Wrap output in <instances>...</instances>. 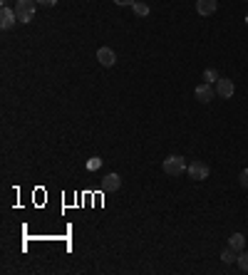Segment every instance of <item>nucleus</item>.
<instances>
[{"label": "nucleus", "instance_id": "nucleus-7", "mask_svg": "<svg viewBox=\"0 0 248 275\" xmlns=\"http://www.w3.org/2000/svg\"><path fill=\"white\" fill-rule=\"evenodd\" d=\"M214 92H216V90H214L209 82H204V85H199V87L194 90V94H196V99H199V102H204V104H206V102H211V99H214Z\"/></svg>", "mask_w": 248, "mask_h": 275}, {"label": "nucleus", "instance_id": "nucleus-3", "mask_svg": "<svg viewBox=\"0 0 248 275\" xmlns=\"http://www.w3.org/2000/svg\"><path fill=\"white\" fill-rule=\"evenodd\" d=\"M186 174H189L194 181H204V179H209V174H211V166H209L206 161H194V164H189Z\"/></svg>", "mask_w": 248, "mask_h": 275}, {"label": "nucleus", "instance_id": "nucleus-2", "mask_svg": "<svg viewBox=\"0 0 248 275\" xmlns=\"http://www.w3.org/2000/svg\"><path fill=\"white\" fill-rule=\"evenodd\" d=\"M35 8H37V0H18L15 3L18 23H30L32 18H35Z\"/></svg>", "mask_w": 248, "mask_h": 275}, {"label": "nucleus", "instance_id": "nucleus-14", "mask_svg": "<svg viewBox=\"0 0 248 275\" xmlns=\"http://www.w3.org/2000/svg\"><path fill=\"white\" fill-rule=\"evenodd\" d=\"M236 258H238V255H236V250H233V248H226V250L221 253V260H223V263H233Z\"/></svg>", "mask_w": 248, "mask_h": 275}, {"label": "nucleus", "instance_id": "nucleus-17", "mask_svg": "<svg viewBox=\"0 0 248 275\" xmlns=\"http://www.w3.org/2000/svg\"><path fill=\"white\" fill-rule=\"evenodd\" d=\"M57 0H37V5H42V8H52Z\"/></svg>", "mask_w": 248, "mask_h": 275}, {"label": "nucleus", "instance_id": "nucleus-6", "mask_svg": "<svg viewBox=\"0 0 248 275\" xmlns=\"http://www.w3.org/2000/svg\"><path fill=\"white\" fill-rule=\"evenodd\" d=\"M97 60H99V64H104V67H112L117 62V55H114L112 47H99L97 50Z\"/></svg>", "mask_w": 248, "mask_h": 275}, {"label": "nucleus", "instance_id": "nucleus-1", "mask_svg": "<svg viewBox=\"0 0 248 275\" xmlns=\"http://www.w3.org/2000/svg\"><path fill=\"white\" fill-rule=\"evenodd\" d=\"M164 174H169V176H181V174H186V159L184 156H179V154H174V156H166L164 159Z\"/></svg>", "mask_w": 248, "mask_h": 275}, {"label": "nucleus", "instance_id": "nucleus-15", "mask_svg": "<svg viewBox=\"0 0 248 275\" xmlns=\"http://www.w3.org/2000/svg\"><path fill=\"white\" fill-rule=\"evenodd\" d=\"M238 181H241V186H243V188H248V169H243V171H241Z\"/></svg>", "mask_w": 248, "mask_h": 275}, {"label": "nucleus", "instance_id": "nucleus-19", "mask_svg": "<svg viewBox=\"0 0 248 275\" xmlns=\"http://www.w3.org/2000/svg\"><path fill=\"white\" fill-rule=\"evenodd\" d=\"M246 23H248V15H246Z\"/></svg>", "mask_w": 248, "mask_h": 275}, {"label": "nucleus", "instance_id": "nucleus-16", "mask_svg": "<svg viewBox=\"0 0 248 275\" xmlns=\"http://www.w3.org/2000/svg\"><path fill=\"white\" fill-rule=\"evenodd\" d=\"M99 166H102V159H97V156H94L92 161L87 164V169H99Z\"/></svg>", "mask_w": 248, "mask_h": 275}, {"label": "nucleus", "instance_id": "nucleus-11", "mask_svg": "<svg viewBox=\"0 0 248 275\" xmlns=\"http://www.w3.org/2000/svg\"><path fill=\"white\" fill-rule=\"evenodd\" d=\"M132 8H134V15H139V18H147V15H149V5L142 3V0H137Z\"/></svg>", "mask_w": 248, "mask_h": 275}, {"label": "nucleus", "instance_id": "nucleus-8", "mask_svg": "<svg viewBox=\"0 0 248 275\" xmlns=\"http://www.w3.org/2000/svg\"><path fill=\"white\" fill-rule=\"evenodd\" d=\"M15 20H18V15H15L10 8L3 5V10H0V28H3V30H10V28L15 25Z\"/></svg>", "mask_w": 248, "mask_h": 275}, {"label": "nucleus", "instance_id": "nucleus-13", "mask_svg": "<svg viewBox=\"0 0 248 275\" xmlns=\"http://www.w3.org/2000/svg\"><path fill=\"white\" fill-rule=\"evenodd\" d=\"M204 80H206L209 85H214V82H218V80H221V75H218L216 70H211V67H209V70L204 72Z\"/></svg>", "mask_w": 248, "mask_h": 275}, {"label": "nucleus", "instance_id": "nucleus-5", "mask_svg": "<svg viewBox=\"0 0 248 275\" xmlns=\"http://www.w3.org/2000/svg\"><path fill=\"white\" fill-rule=\"evenodd\" d=\"M218 8L216 0H196V13L201 15V18H209V15H214Z\"/></svg>", "mask_w": 248, "mask_h": 275}, {"label": "nucleus", "instance_id": "nucleus-4", "mask_svg": "<svg viewBox=\"0 0 248 275\" xmlns=\"http://www.w3.org/2000/svg\"><path fill=\"white\" fill-rule=\"evenodd\" d=\"M233 92H236V85H233V80H228V77H221L216 82V94L221 99H231L233 97Z\"/></svg>", "mask_w": 248, "mask_h": 275}, {"label": "nucleus", "instance_id": "nucleus-9", "mask_svg": "<svg viewBox=\"0 0 248 275\" xmlns=\"http://www.w3.org/2000/svg\"><path fill=\"white\" fill-rule=\"evenodd\" d=\"M122 186V176L119 174H107L102 179V191H117Z\"/></svg>", "mask_w": 248, "mask_h": 275}, {"label": "nucleus", "instance_id": "nucleus-18", "mask_svg": "<svg viewBox=\"0 0 248 275\" xmlns=\"http://www.w3.org/2000/svg\"><path fill=\"white\" fill-rule=\"evenodd\" d=\"M114 3H117V5H134L137 0H114Z\"/></svg>", "mask_w": 248, "mask_h": 275}, {"label": "nucleus", "instance_id": "nucleus-10", "mask_svg": "<svg viewBox=\"0 0 248 275\" xmlns=\"http://www.w3.org/2000/svg\"><path fill=\"white\" fill-rule=\"evenodd\" d=\"M228 245H231L236 253H241V250L246 248V236H243V233H233V236L228 238Z\"/></svg>", "mask_w": 248, "mask_h": 275}, {"label": "nucleus", "instance_id": "nucleus-12", "mask_svg": "<svg viewBox=\"0 0 248 275\" xmlns=\"http://www.w3.org/2000/svg\"><path fill=\"white\" fill-rule=\"evenodd\" d=\"M236 263H238V268H241L243 273H248V253H246V250H241V253H238Z\"/></svg>", "mask_w": 248, "mask_h": 275}]
</instances>
